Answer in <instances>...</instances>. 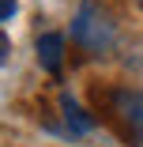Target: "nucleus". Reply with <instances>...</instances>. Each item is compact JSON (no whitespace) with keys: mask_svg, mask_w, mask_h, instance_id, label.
Wrapping results in <instances>:
<instances>
[{"mask_svg":"<svg viewBox=\"0 0 143 147\" xmlns=\"http://www.w3.org/2000/svg\"><path fill=\"white\" fill-rule=\"evenodd\" d=\"M4 57H8V38L0 34V61H4Z\"/></svg>","mask_w":143,"mask_h":147,"instance_id":"obj_6","label":"nucleus"},{"mask_svg":"<svg viewBox=\"0 0 143 147\" xmlns=\"http://www.w3.org/2000/svg\"><path fill=\"white\" fill-rule=\"evenodd\" d=\"M15 15V0H0V23Z\"/></svg>","mask_w":143,"mask_h":147,"instance_id":"obj_5","label":"nucleus"},{"mask_svg":"<svg viewBox=\"0 0 143 147\" xmlns=\"http://www.w3.org/2000/svg\"><path fill=\"white\" fill-rule=\"evenodd\" d=\"M60 109H64V121H68V128H72V132H79V136H83V132H91V125H94V121L87 117V109H83L68 91L60 94Z\"/></svg>","mask_w":143,"mask_h":147,"instance_id":"obj_4","label":"nucleus"},{"mask_svg":"<svg viewBox=\"0 0 143 147\" xmlns=\"http://www.w3.org/2000/svg\"><path fill=\"white\" fill-rule=\"evenodd\" d=\"M136 4H139V8H143V0H136Z\"/></svg>","mask_w":143,"mask_h":147,"instance_id":"obj_7","label":"nucleus"},{"mask_svg":"<svg viewBox=\"0 0 143 147\" xmlns=\"http://www.w3.org/2000/svg\"><path fill=\"white\" fill-rule=\"evenodd\" d=\"M109 102H113V121L124 132L128 147H143V91L121 87V91H113Z\"/></svg>","mask_w":143,"mask_h":147,"instance_id":"obj_2","label":"nucleus"},{"mask_svg":"<svg viewBox=\"0 0 143 147\" xmlns=\"http://www.w3.org/2000/svg\"><path fill=\"white\" fill-rule=\"evenodd\" d=\"M72 38L79 42V49H87L94 57H109L117 49V19L98 0H83L72 15Z\"/></svg>","mask_w":143,"mask_h":147,"instance_id":"obj_1","label":"nucleus"},{"mask_svg":"<svg viewBox=\"0 0 143 147\" xmlns=\"http://www.w3.org/2000/svg\"><path fill=\"white\" fill-rule=\"evenodd\" d=\"M38 61L45 72H60L64 64V38L60 34H42L38 38Z\"/></svg>","mask_w":143,"mask_h":147,"instance_id":"obj_3","label":"nucleus"}]
</instances>
